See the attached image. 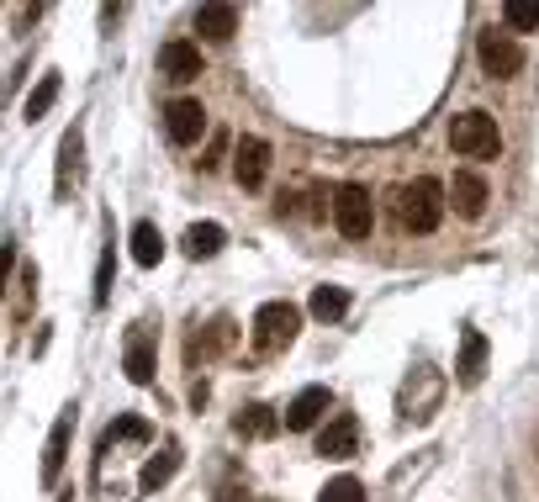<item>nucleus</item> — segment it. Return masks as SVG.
Segmentation results:
<instances>
[{
  "mask_svg": "<svg viewBox=\"0 0 539 502\" xmlns=\"http://www.w3.org/2000/svg\"><path fill=\"white\" fill-rule=\"evenodd\" d=\"M11 265H16V244H0V296H6V281H11Z\"/></svg>",
  "mask_w": 539,
  "mask_h": 502,
  "instance_id": "27",
  "label": "nucleus"
},
{
  "mask_svg": "<svg viewBox=\"0 0 539 502\" xmlns=\"http://www.w3.org/2000/svg\"><path fill=\"white\" fill-rule=\"evenodd\" d=\"M460 381L466 386H476L481 381V370H487V333H476V328H466L460 333Z\"/></svg>",
  "mask_w": 539,
  "mask_h": 502,
  "instance_id": "14",
  "label": "nucleus"
},
{
  "mask_svg": "<svg viewBox=\"0 0 539 502\" xmlns=\"http://www.w3.org/2000/svg\"><path fill=\"white\" fill-rule=\"evenodd\" d=\"M318 502H365V487H360L355 476H333L328 487L318 492Z\"/></svg>",
  "mask_w": 539,
  "mask_h": 502,
  "instance_id": "25",
  "label": "nucleus"
},
{
  "mask_svg": "<svg viewBox=\"0 0 539 502\" xmlns=\"http://www.w3.org/2000/svg\"><path fill=\"white\" fill-rule=\"evenodd\" d=\"M111 281H117V249H106L101 265H96V307L111 302Z\"/></svg>",
  "mask_w": 539,
  "mask_h": 502,
  "instance_id": "26",
  "label": "nucleus"
},
{
  "mask_svg": "<svg viewBox=\"0 0 539 502\" xmlns=\"http://www.w3.org/2000/svg\"><path fill=\"white\" fill-rule=\"evenodd\" d=\"M296 328H302V312L291 302H265L254 312V344L259 349H286L296 339Z\"/></svg>",
  "mask_w": 539,
  "mask_h": 502,
  "instance_id": "4",
  "label": "nucleus"
},
{
  "mask_svg": "<svg viewBox=\"0 0 539 502\" xmlns=\"http://www.w3.org/2000/svg\"><path fill=\"white\" fill-rule=\"evenodd\" d=\"M355 444H360V423L349 413L328 418L318 429V455H328V460H349V455H355Z\"/></svg>",
  "mask_w": 539,
  "mask_h": 502,
  "instance_id": "9",
  "label": "nucleus"
},
{
  "mask_svg": "<svg viewBox=\"0 0 539 502\" xmlns=\"http://www.w3.org/2000/svg\"><path fill=\"white\" fill-rule=\"evenodd\" d=\"M159 69H164V80H175V85L196 80V74H201V48L185 43V37H175V43L159 48Z\"/></svg>",
  "mask_w": 539,
  "mask_h": 502,
  "instance_id": "10",
  "label": "nucleus"
},
{
  "mask_svg": "<svg viewBox=\"0 0 539 502\" xmlns=\"http://www.w3.org/2000/svg\"><path fill=\"white\" fill-rule=\"evenodd\" d=\"M444 196H450L455 201V212L460 217H481V212H487V180H481L476 170H460L455 175V185H450V191H444ZM450 201H444V207H450Z\"/></svg>",
  "mask_w": 539,
  "mask_h": 502,
  "instance_id": "11",
  "label": "nucleus"
},
{
  "mask_svg": "<svg viewBox=\"0 0 539 502\" xmlns=\"http://www.w3.org/2000/svg\"><path fill=\"white\" fill-rule=\"evenodd\" d=\"M69 497H74V492H69ZM69 497H59V502H69Z\"/></svg>",
  "mask_w": 539,
  "mask_h": 502,
  "instance_id": "29",
  "label": "nucleus"
},
{
  "mask_svg": "<svg viewBox=\"0 0 539 502\" xmlns=\"http://www.w3.org/2000/svg\"><path fill=\"white\" fill-rule=\"evenodd\" d=\"M164 259V233H159V222H133V265H143V270H154Z\"/></svg>",
  "mask_w": 539,
  "mask_h": 502,
  "instance_id": "16",
  "label": "nucleus"
},
{
  "mask_svg": "<svg viewBox=\"0 0 539 502\" xmlns=\"http://www.w3.org/2000/svg\"><path fill=\"white\" fill-rule=\"evenodd\" d=\"M450 143L460 159H497L503 154V133H497V122L487 111H460L450 122Z\"/></svg>",
  "mask_w": 539,
  "mask_h": 502,
  "instance_id": "1",
  "label": "nucleus"
},
{
  "mask_svg": "<svg viewBox=\"0 0 539 502\" xmlns=\"http://www.w3.org/2000/svg\"><path fill=\"white\" fill-rule=\"evenodd\" d=\"M164 133H170V143H196L201 133H207V106L201 101H191V96H180V101H170L164 106Z\"/></svg>",
  "mask_w": 539,
  "mask_h": 502,
  "instance_id": "6",
  "label": "nucleus"
},
{
  "mask_svg": "<svg viewBox=\"0 0 539 502\" xmlns=\"http://www.w3.org/2000/svg\"><path fill=\"white\" fill-rule=\"evenodd\" d=\"M333 407V397H328V386H302V392L291 397V407H286V429H296V434H307V429H318V418Z\"/></svg>",
  "mask_w": 539,
  "mask_h": 502,
  "instance_id": "7",
  "label": "nucleus"
},
{
  "mask_svg": "<svg viewBox=\"0 0 539 502\" xmlns=\"http://www.w3.org/2000/svg\"><path fill=\"white\" fill-rule=\"evenodd\" d=\"M333 228L344 238H370V228H376V201H370L365 185L349 180L333 191Z\"/></svg>",
  "mask_w": 539,
  "mask_h": 502,
  "instance_id": "2",
  "label": "nucleus"
},
{
  "mask_svg": "<svg viewBox=\"0 0 539 502\" xmlns=\"http://www.w3.org/2000/svg\"><path fill=\"white\" fill-rule=\"evenodd\" d=\"M476 59H481V69H487L492 80H513V74L524 69V48H518L508 32H481Z\"/></svg>",
  "mask_w": 539,
  "mask_h": 502,
  "instance_id": "5",
  "label": "nucleus"
},
{
  "mask_svg": "<svg viewBox=\"0 0 539 502\" xmlns=\"http://www.w3.org/2000/svg\"><path fill=\"white\" fill-rule=\"evenodd\" d=\"M344 312H349V291H339V286H318V291H312V318L333 323V318H344Z\"/></svg>",
  "mask_w": 539,
  "mask_h": 502,
  "instance_id": "20",
  "label": "nucleus"
},
{
  "mask_svg": "<svg viewBox=\"0 0 539 502\" xmlns=\"http://www.w3.org/2000/svg\"><path fill=\"white\" fill-rule=\"evenodd\" d=\"M233 175H238V185H244V191H259V185H265V175H270V143H265V138H244V143H238Z\"/></svg>",
  "mask_w": 539,
  "mask_h": 502,
  "instance_id": "8",
  "label": "nucleus"
},
{
  "mask_svg": "<svg viewBox=\"0 0 539 502\" xmlns=\"http://www.w3.org/2000/svg\"><path fill=\"white\" fill-rule=\"evenodd\" d=\"M233 429L238 434H254V439H265V434H275V429H281V423H275V413H270V407H244V413H238L233 418Z\"/></svg>",
  "mask_w": 539,
  "mask_h": 502,
  "instance_id": "21",
  "label": "nucleus"
},
{
  "mask_svg": "<svg viewBox=\"0 0 539 502\" xmlns=\"http://www.w3.org/2000/svg\"><path fill=\"white\" fill-rule=\"evenodd\" d=\"M503 22H508L513 32H534V27H539V6H534V0H508V6H503Z\"/></svg>",
  "mask_w": 539,
  "mask_h": 502,
  "instance_id": "23",
  "label": "nucleus"
},
{
  "mask_svg": "<svg viewBox=\"0 0 539 502\" xmlns=\"http://www.w3.org/2000/svg\"><path fill=\"white\" fill-rule=\"evenodd\" d=\"M80 159V127H69L64 143H59V196H69V170Z\"/></svg>",
  "mask_w": 539,
  "mask_h": 502,
  "instance_id": "24",
  "label": "nucleus"
},
{
  "mask_svg": "<svg viewBox=\"0 0 539 502\" xmlns=\"http://www.w3.org/2000/svg\"><path fill=\"white\" fill-rule=\"evenodd\" d=\"M222 154H228V138H212L207 159H201V170H217V164H222Z\"/></svg>",
  "mask_w": 539,
  "mask_h": 502,
  "instance_id": "28",
  "label": "nucleus"
},
{
  "mask_svg": "<svg viewBox=\"0 0 539 502\" xmlns=\"http://www.w3.org/2000/svg\"><path fill=\"white\" fill-rule=\"evenodd\" d=\"M196 32L207 37V43H228L238 32V6H201L196 11Z\"/></svg>",
  "mask_w": 539,
  "mask_h": 502,
  "instance_id": "15",
  "label": "nucleus"
},
{
  "mask_svg": "<svg viewBox=\"0 0 539 502\" xmlns=\"http://www.w3.org/2000/svg\"><path fill=\"white\" fill-rule=\"evenodd\" d=\"M59 90H64L59 74H43V80H37V90L27 96V106H22V117H27V122H43L48 111H53V101H59Z\"/></svg>",
  "mask_w": 539,
  "mask_h": 502,
  "instance_id": "19",
  "label": "nucleus"
},
{
  "mask_svg": "<svg viewBox=\"0 0 539 502\" xmlns=\"http://www.w3.org/2000/svg\"><path fill=\"white\" fill-rule=\"evenodd\" d=\"M117 439H133V444H148V439H154V429H148V418H117V423H111V429H106V439H101V450H111V444H117Z\"/></svg>",
  "mask_w": 539,
  "mask_h": 502,
  "instance_id": "22",
  "label": "nucleus"
},
{
  "mask_svg": "<svg viewBox=\"0 0 539 502\" xmlns=\"http://www.w3.org/2000/svg\"><path fill=\"white\" fill-rule=\"evenodd\" d=\"M175 471H180V450L170 444V450H159V455L138 471V492H159V487H170Z\"/></svg>",
  "mask_w": 539,
  "mask_h": 502,
  "instance_id": "18",
  "label": "nucleus"
},
{
  "mask_svg": "<svg viewBox=\"0 0 539 502\" xmlns=\"http://www.w3.org/2000/svg\"><path fill=\"white\" fill-rule=\"evenodd\" d=\"M69 434H74V407L53 423V434H48V450H43V487H53L64 471V455H69Z\"/></svg>",
  "mask_w": 539,
  "mask_h": 502,
  "instance_id": "12",
  "label": "nucleus"
},
{
  "mask_svg": "<svg viewBox=\"0 0 539 502\" xmlns=\"http://www.w3.org/2000/svg\"><path fill=\"white\" fill-rule=\"evenodd\" d=\"M122 370H127V381H133V386H148V381H154V344H148V333H133V339H127Z\"/></svg>",
  "mask_w": 539,
  "mask_h": 502,
  "instance_id": "17",
  "label": "nucleus"
},
{
  "mask_svg": "<svg viewBox=\"0 0 539 502\" xmlns=\"http://www.w3.org/2000/svg\"><path fill=\"white\" fill-rule=\"evenodd\" d=\"M222 244H228V233H222L217 222H191V228H185V238H180V249L191 254V259H217Z\"/></svg>",
  "mask_w": 539,
  "mask_h": 502,
  "instance_id": "13",
  "label": "nucleus"
},
{
  "mask_svg": "<svg viewBox=\"0 0 539 502\" xmlns=\"http://www.w3.org/2000/svg\"><path fill=\"white\" fill-rule=\"evenodd\" d=\"M402 222L413 233H434L439 222H444V185L429 180V175L407 185V191H402Z\"/></svg>",
  "mask_w": 539,
  "mask_h": 502,
  "instance_id": "3",
  "label": "nucleus"
}]
</instances>
